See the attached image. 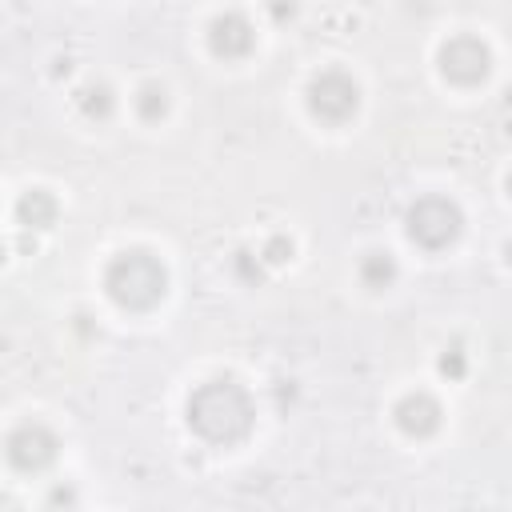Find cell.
Instances as JSON below:
<instances>
[{
	"label": "cell",
	"mask_w": 512,
	"mask_h": 512,
	"mask_svg": "<svg viewBox=\"0 0 512 512\" xmlns=\"http://www.w3.org/2000/svg\"><path fill=\"white\" fill-rule=\"evenodd\" d=\"M252 420H256L252 396L232 376H212V380L196 384L192 396H188V424L208 444L244 440L252 432Z\"/></svg>",
	"instance_id": "6da1fadb"
},
{
	"label": "cell",
	"mask_w": 512,
	"mask_h": 512,
	"mask_svg": "<svg viewBox=\"0 0 512 512\" xmlns=\"http://www.w3.org/2000/svg\"><path fill=\"white\" fill-rule=\"evenodd\" d=\"M104 292L112 304H120L128 312L156 308L168 292V268L160 264V256H152L144 248H124L104 268Z\"/></svg>",
	"instance_id": "7a4b0ae2"
},
{
	"label": "cell",
	"mask_w": 512,
	"mask_h": 512,
	"mask_svg": "<svg viewBox=\"0 0 512 512\" xmlns=\"http://www.w3.org/2000/svg\"><path fill=\"white\" fill-rule=\"evenodd\" d=\"M404 224H408V236L420 248H448L460 236V228H464V212L448 196H420L408 208Z\"/></svg>",
	"instance_id": "3957f363"
},
{
	"label": "cell",
	"mask_w": 512,
	"mask_h": 512,
	"mask_svg": "<svg viewBox=\"0 0 512 512\" xmlns=\"http://www.w3.org/2000/svg\"><path fill=\"white\" fill-rule=\"evenodd\" d=\"M360 108V88L348 72L340 68H328V72H316L308 80V112L324 124H344L352 120Z\"/></svg>",
	"instance_id": "277c9868"
},
{
	"label": "cell",
	"mask_w": 512,
	"mask_h": 512,
	"mask_svg": "<svg viewBox=\"0 0 512 512\" xmlns=\"http://www.w3.org/2000/svg\"><path fill=\"white\" fill-rule=\"evenodd\" d=\"M436 64H440L444 80H452L460 88H472L492 72V48L480 36H452V40L440 44Z\"/></svg>",
	"instance_id": "5b68a950"
},
{
	"label": "cell",
	"mask_w": 512,
	"mask_h": 512,
	"mask_svg": "<svg viewBox=\"0 0 512 512\" xmlns=\"http://www.w3.org/2000/svg\"><path fill=\"white\" fill-rule=\"evenodd\" d=\"M4 452H8V464H12V468H20V472H44V468L56 460L60 440H56V432H52L48 424L24 420V424H16V428L8 432Z\"/></svg>",
	"instance_id": "8992f818"
},
{
	"label": "cell",
	"mask_w": 512,
	"mask_h": 512,
	"mask_svg": "<svg viewBox=\"0 0 512 512\" xmlns=\"http://www.w3.org/2000/svg\"><path fill=\"white\" fill-rule=\"evenodd\" d=\"M392 420H396V428H400L404 436L424 440V436H432V432L440 428L444 408H440V404H436L428 392H408V396H400V400H396Z\"/></svg>",
	"instance_id": "52a82bcc"
},
{
	"label": "cell",
	"mask_w": 512,
	"mask_h": 512,
	"mask_svg": "<svg viewBox=\"0 0 512 512\" xmlns=\"http://www.w3.org/2000/svg\"><path fill=\"white\" fill-rule=\"evenodd\" d=\"M256 44V32L248 24V16L240 12H220L212 24H208V48L224 60H236V56H248Z\"/></svg>",
	"instance_id": "ba28073f"
},
{
	"label": "cell",
	"mask_w": 512,
	"mask_h": 512,
	"mask_svg": "<svg viewBox=\"0 0 512 512\" xmlns=\"http://www.w3.org/2000/svg\"><path fill=\"white\" fill-rule=\"evenodd\" d=\"M56 212H60V204H56V196L44 192V188H28V192L16 200V220H20L24 228H52V224H56Z\"/></svg>",
	"instance_id": "9c48e42d"
},
{
	"label": "cell",
	"mask_w": 512,
	"mask_h": 512,
	"mask_svg": "<svg viewBox=\"0 0 512 512\" xmlns=\"http://www.w3.org/2000/svg\"><path fill=\"white\" fill-rule=\"evenodd\" d=\"M76 108H80L88 120H108V116H112V108H116V96H112V88H108V84L92 80V84L76 88Z\"/></svg>",
	"instance_id": "30bf717a"
},
{
	"label": "cell",
	"mask_w": 512,
	"mask_h": 512,
	"mask_svg": "<svg viewBox=\"0 0 512 512\" xmlns=\"http://www.w3.org/2000/svg\"><path fill=\"white\" fill-rule=\"evenodd\" d=\"M360 280H364V288H372V292L388 288V284L396 280V260H392V252H364V256H360Z\"/></svg>",
	"instance_id": "8fae6325"
},
{
	"label": "cell",
	"mask_w": 512,
	"mask_h": 512,
	"mask_svg": "<svg viewBox=\"0 0 512 512\" xmlns=\"http://www.w3.org/2000/svg\"><path fill=\"white\" fill-rule=\"evenodd\" d=\"M136 112H140V120H164L168 116V88L160 80H144L136 88Z\"/></svg>",
	"instance_id": "7c38bea8"
},
{
	"label": "cell",
	"mask_w": 512,
	"mask_h": 512,
	"mask_svg": "<svg viewBox=\"0 0 512 512\" xmlns=\"http://www.w3.org/2000/svg\"><path fill=\"white\" fill-rule=\"evenodd\" d=\"M464 368H468L464 348H460V344L444 348V356H440V372H444V376H452V380H460V376H464Z\"/></svg>",
	"instance_id": "4fadbf2b"
},
{
	"label": "cell",
	"mask_w": 512,
	"mask_h": 512,
	"mask_svg": "<svg viewBox=\"0 0 512 512\" xmlns=\"http://www.w3.org/2000/svg\"><path fill=\"white\" fill-rule=\"evenodd\" d=\"M268 264H284L288 256H292V240L288 236H272L268 244H264V252H260Z\"/></svg>",
	"instance_id": "5bb4252c"
},
{
	"label": "cell",
	"mask_w": 512,
	"mask_h": 512,
	"mask_svg": "<svg viewBox=\"0 0 512 512\" xmlns=\"http://www.w3.org/2000/svg\"><path fill=\"white\" fill-rule=\"evenodd\" d=\"M236 272L244 280H260V260L252 264V252H236Z\"/></svg>",
	"instance_id": "9a60e30c"
},
{
	"label": "cell",
	"mask_w": 512,
	"mask_h": 512,
	"mask_svg": "<svg viewBox=\"0 0 512 512\" xmlns=\"http://www.w3.org/2000/svg\"><path fill=\"white\" fill-rule=\"evenodd\" d=\"M72 500H76V492L60 484V488H52V496H48V508H52V512H60V504H64V508H72Z\"/></svg>",
	"instance_id": "2e32d148"
},
{
	"label": "cell",
	"mask_w": 512,
	"mask_h": 512,
	"mask_svg": "<svg viewBox=\"0 0 512 512\" xmlns=\"http://www.w3.org/2000/svg\"><path fill=\"white\" fill-rule=\"evenodd\" d=\"M504 256H508V264H512V240H508V244H504Z\"/></svg>",
	"instance_id": "e0dca14e"
},
{
	"label": "cell",
	"mask_w": 512,
	"mask_h": 512,
	"mask_svg": "<svg viewBox=\"0 0 512 512\" xmlns=\"http://www.w3.org/2000/svg\"><path fill=\"white\" fill-rule=\"evenodd\" d=\"M508 192H512V176H508Z\"/></svg>",
	"instance_id": "ac0fdd59"
}]
</instances>
